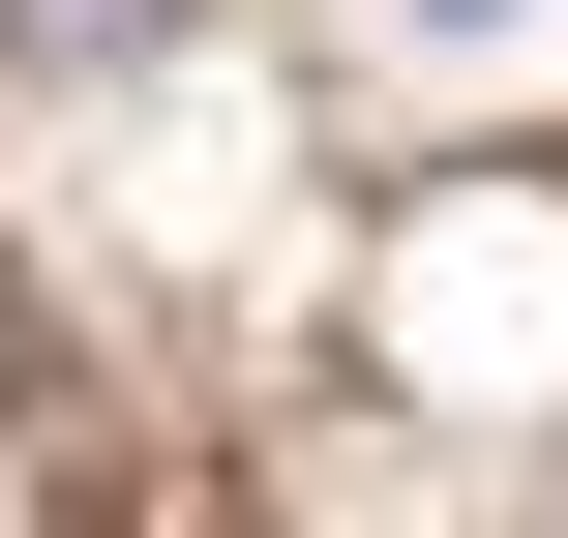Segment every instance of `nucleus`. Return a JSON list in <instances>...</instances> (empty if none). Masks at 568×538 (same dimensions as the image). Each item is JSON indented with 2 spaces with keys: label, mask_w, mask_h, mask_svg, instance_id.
Masks as SVG:
<instances>
[{
  "label": "nucleus",
  "mask_w": 568,
  "mask_h": 538,
  "mask_svg": "<svg viewBox=\"0 0 568 538\" xmlns=\"http://www.w3.org/2000/svg\"><path fill=\"white\" fill-rule=\"evenodd\" d=\"M389 329H419V389H539V359H568V180L389 210Z\"/></svg>",
  "instance_id": "obj_1"
},
{
  "label": "nucleus",
  "mask_w": 568,
  "mask_h": 538,
  "mask_svg": "<svg viewBox=\"0 0 568 538\" xmlns=\"http://www.w3.org/2000/svg\"><path fill=\"white\" fill-rule=\"evenodd\" d=\"M0 60H150V0H0Z\"/></svg>",
  "instance_id": "obj_2"
}]
</instances>
